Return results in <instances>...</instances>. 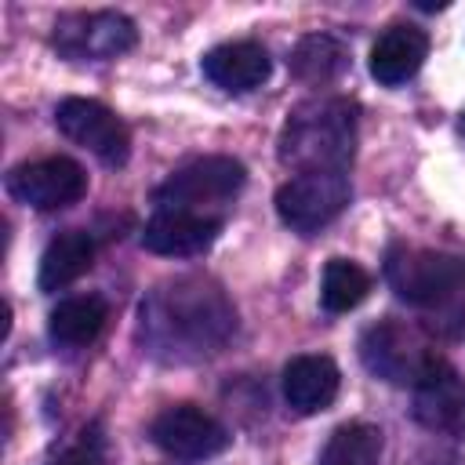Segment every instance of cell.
<instances>
[{
  "label": "cell",
  "instance_id": "cell-1",
  "mask_svg": "<svg viewBox=\"0 0 465 465\" xmlns=\"http://www.w3.org/2000/svg\"><path fill=\"white\" fill-rule=\"evenodd\" d=\"M236 327V312L225 294L203 280H178L149 294L142 302V338L153 352L167 360H196L214 352L229 331Z\"/></svg>",
  "mask_w": 465,
  "mask_h": 465
},
{
  "label": "cell",
  "instance_id": "cell-2",
  "mask_svg": "<svg viewBox=\"0 0 465 465\" xmlns=\"http://www.w3.org/2000/svg\"><path fill=\"white\" fill-rule=\"evenodd\" d=\"M356 102L338 94H320L294 105L280 127V163L298 174L345 171L356 153Z\"/></svg>",
  "mask_w": 465,
  "mask_h": 465
},
{
  "label": "cell",
  "instance_id": "cell-3",
  "mask_svg": "<svg viewBox=\"0 0 465 465\" xmlns=\"http://www.w3.org/2000/svg\"><path fill=\"white\" fill-rule=\"evenodd\" d=\"M360 360L381 381L411 385V389L421 385L443 363V356L425 338V331L403 320H378L374 327H367L360 338Z\"/></svg>",
  "mask_w": 465,
  "mask_h": 465
},
{
  "label": "cell",
  "instance_id": "cell-4",
  "mask_svg": "<svg viewBox=\"0 0 465 465\" xmlns=\"http://www.w3.org/2000/svg\"><path fill=\"white\" fill-rule=\"evenodd\" d=\"M385 280L400 302L440 312L465 283V258L429 247H392L385 258Z\"/></svg>",
  "mask_w": 465,
  "mask_h": 465
},
{
  "label": "cell",
  "instance_id": "cell-5",
  "mask_svg": "<svg viewBox=\"0 0 465 465\" xmlns=\"http://www.w3.org/2000/svg\"><path fill=\"white\" fill-rule=\"evenodd\" d=\"M349 196H352V185H349L345 171H305V174L287 178L276 189L272 203L287 229L309 236V232L331 225L345 211Z\"/></svg>",
  "mask_w": 465,
  "mask_h": 465
},
{
  "label": "cell",
  "instance_id": "cell-6",
  "mask_svg": "<svg viewBox=\"0 0 465 465\" xmlns=\"http://www.w3.org/2000/svg\"><path fill=\"white\" fill-rule=\"evenodd\" d=\"M247 182V171L232 156H200L174 174H167L163 185L153 189V200L160 207H178V211H200L211 203L232 200Z\"/></svg>",
  "mask_w": 465,
  "mask_h": 465
},
{
  "label": "cell",
  "instance_id": "cell-7",
  "mask_svg": "<svg viewBox=\"0 0 465 465\" xmlns=\"http://www.w3.org/2000/svg\"><path fill=\"white\" fill-rule=\"evenodd\" d=\"M54 124L58 131L76 142L80 149H87L91 156H98L105 167H124L131 156V134L124 127V120L105 109L94 98H65L54 109Z\"/></svg>",
  "mask_w": 465,
  "mask_h": 465
},
{
  "label": "cell",
  "instance_id": "cell-8",
  "mask_svg": "<svg viewBox=\"0 0 465 465\" xmlns=\"http://www.w3.org/2000/svg\"><path fill=\"white\" fill-rule=\"evenodd\" d=\"M149 436L163 454L178 461H203L229 447V429L193 403H174L160 411L149 425Z\"/></svg>",
  "mask_w": 465,
  "mask_h": 465
},
{
  "label": "cell",
  "instance_id": "cell-9",
  "mask_svg": "<svg viewBox=\"0 0 465 465\" xmlns=\"http://www.w3.org/2000/svg\"><path fill=\"white\" fill-rule=\"evenodd\" d=\"M7 193H11V200H18L25 207L58 211V207L76 203L87 193V174L69 156H44L33 163H18L7 174Z\"/></svg>",
  "mask_w": 465,
  "mask_h": 465
},
{
  "label": "cell",
  "instance_id": "cell-10",
  "mask_svg": "<svg viewBox=\"0 0 465 465\" xmlns=\"http://www.w3.org/2000/svg\"><path fill=\"white\" fill-rule=\"evenodd\" d=\"M138 40L134 22L120 11H91V15H65L54 25V47L65 58H91L105 62L131 51Z\"/></svg>",
  "mask_w": 465,
  "mask_h": 465
},
{
  "label": "cell",
  "instance_id": "cell-11",
  "mask_svg": "<svg viewBox=\"0 0 465 465\" xmlns=\"http://www.w3.org/2000/svg\"><path fill=\"white\" fill-rule=\"evenodd\" d=\"M218 232H222V218L214 214L160 207L142 229V247L163 258H189V254L207 251Z\"/></svg>",
  "mask_w": 465,
  "mask_h": 465
},
{
  "label": "cell",
  "instance_id": "cell-12",
  "mask_svg": "<svg viewBox=\"0 0 465 465\" xmlns=\"http://www.w3.org/2000/svg\"><path fill=\"white\" fill-rule=\"evenodd\" d=\"M414 418L429 432L465 436V381L447 360L421 385H414Z\"/></svg>",
  "mask_w": 465,
  "mask_h": 465
},
{
  "label": "cell",
  "instance_id": "cell-13",
  "mask_svg": "<svg viewBox=\"0 0 465 465\" xmlns=\"http://www.w3.org/2000/svg\"><path fill=\"white\" fill-rule=\"evenodd\" d=\"M200 69L214 87H222L229 94H243V91H254V87H262L269 80L272 58L254 40H232V44L211 47L200 58Z\"/></svg>",
  "mask_w": 465,
  "mask_h": 465
},
{
  "label": "cell",
  "instance_id": "cell-14",
  "mask_svg": "<svg viewBox=\"0 0 465 465\" xmlns=\"http://www.w3.org/2000/svg\"><path fill=\"white\" fill-rule=\"evenodd\" d=\"M338 385H341V374H338L334 360H327V356L305 352L283 367V400L294 414L327 411L338 396Z\"/></svg>",
  "mask_w": 465,
  "mask_h": 465
},
{
  "label": "cell",
  "instance_id": "cell-15",
  "mask_svg": "<svg viewBox=\"0 0 465 465\" xmlns=\"http://www.w3.org/2000/svg\"><path fill=\"white\" fill-rule=\"evenodd\" d=\"M429 54V36L418 25H389L371 47V76L385 87L407 84Z\"/></svg>",
  "mask_w": 465,
  "mask_h": 465
},
{
  "label": "cell",
  "instance_id": "cell-16",
  "mask_svg": "<svg viewBox=\"0 0 465 465\" xmlns=\"http://www.w3.org/2000/svg\"><path fill=\"white\" fill-rule=\"evenodd\" d=\"M91 265H94V236L84 229H65L44 247L36 283L40 291H62L73 280H80Z\"/></svg>",
  "mask_w": 465,
  "mask_h": 465
},
{
  "label": "cell",
  "instance_id": "cell-17",
  "mask_svg": "<svg viewBox=\"0 0 465 465\" xmlns=\"http://www.w3.org/2000/svg\"><path fill=\"white\" fill-rule=\"evenodd\" d=\"M105 320H109L105 298H98V294H76V298H62L51 309L47 334L62 349H80V345H91L102 334Z\"/></svg>",
  "mask_w": 465,
  "mask_h": 465
},
{
  "label": "cell",
  "instance_id": "cell-18",
  "mask_svg": "<svg viewBox=\"0 0 465 465\" xmlns=\"http://www.w3.org/2000/svg\"><path fill=\"white\" fill-rule=\"evenodd\" d=\"M287 65L302 84L323 87V84H334L349 69V47L331 33H309L294 44Z\"/></svg>",
  "mask_w": 465,
  "mask_h": 465
},
{
  "label": "cell",
  "instance_id": "cell-19",
  "mask_svg": "<svg viewBox=\"0 0 465 465\" xmlns=\"http://www.w3.org/2000/svg\"><path fill=\"white\" fill-rule=\"evenodd\" d=\"M381 429L367 421L338 425L320 454V465H378L381 461Z\"/></svg>",
  "mask_w": 465,
  "mask_h": 465
},
{
  "label": "cell",
  "instance_id": "cell-20",
  "mask_svg": "<svg viewBox=\"0 0 465 465\" xmlns=\"http://www.w3.org/2000/svg\"><path fill=\"white\" fill-rule=\"evenodd\" d=\"M371 294V272L349 258H331L320 280V305L327 312H349Z\"/></svg>",
  "mask_w": 465,
  "mask_h": 465
},
{
  "label": "cell",
  "instance_id": "cell-21",
  "mask_svg": "<svg viewBox=\"0 0 465 465\" xmlns=\"http://www.w3.org/2000/svg\"><path fill=\"white\" fill-rule=\"evenodd\" d=\"M432 323L450 338H465V283L454 291V298L440 312H432Z\"/></svg>",
  "mask_w": 465,
  "mask_h": 465
},
{
  "label": "cell",
  "instance_id": "cell-22",
  "mask_svg": "<svg viewBox=\"0 0 465 465\" xmlns=\"http://www.w3.org/2000/svg\"><path fill=\"white\" fill-rule=\"evenodd\" d=\"M51 465H94V454H91V450H84V447H76V450L62 454V458H58V461H51Z\"/></svg>",
  "mask_w": 465,
  "mask_h": 465
},
{
  "label": "cell",
  "instance_id": "cell-23",
  "mask_svg": "<svg viewBox=\"0 0 465 465\" xmlns=\"http://www.w3.org/2000/svg\"><path fill=\"white\" fill-rule=\"evenodd\" d=\"M458 134L465 138V113H461V120H458Z\"/></svg>",
  "mask_w": 465,
  "mask_h": 465
}]
</instances>
